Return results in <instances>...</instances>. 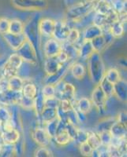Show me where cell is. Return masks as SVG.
<instances>
[{
	"mask_svg": "<svg viewBox=\"0 0 127 157\" xmlns=\"http://www.w3.org/2000/svg\"><path fill=\"white\" fill-rule=\"evenodd\" d=\"M87 142L89 144L90 146L93 149L98 148L101 145V141H100L99 133L96 132V131H90Z\"/></svg>",
	"mask_w": 127,
	"mask_h": 157,
	"instance_id": "obj_39",
	"label": "cell"
},
{
	"mask_svg": "<svg viewBox=\"0 0 127 157\" xmlns=\"http://www.w3.org/2000/svg\"><path fill=\"white\" fill-rule=\"evenodd\" d=\"M45 108V98L43 97V94L41 93V90H39L37 95L34 98V108L33 110L35 111L37 116L40 114L43 109Z\"/></svg>",
	"mask_w": 127,
	"mask_h": 157,
	"instance_id": "obj_31",
	"label": "cell"
},
{
	"mask_svg": "<svg viewBox=\"0 0 127 157\" xmlns=\"http://www.w3.org/2000/svg\"><path fill=\"white\" fill-rule=\"evenodd\" d=\"M24 29H25V25L22 21L18 19L10 20L9 32L14 34H22L24 33Z\"/></svg>",
	"mask_w": 127,
	"mask_h": 157,
	"instance_id": "obj_33",
	"label": "cell"
},
{
	"mask_svg": "<svg viewBox=\"0 0 127 157\" xmlns=\"http://www.w3.org/2000/svg\"><path fill=\"white\" fill-rule=\"evenodd\" d=\"M94 52L95 51H94L91 41L84 40L79 47V57H81L84 61H87Z\"/></svg>",
	"mask_w": 127,
	"mask_h": 157,
	"instance_id": "obj_20",
	"label": "cell"
},
{
	"mask_svg": "<svg viewBox=\"0 0 127 157\" xmlns=\"http://www.w3.org/2000/svg\"><path fill=\"white\" fill-rule=\"evenodd\" d=\"M62 66L63 64L58 61L56 57H46V60L43 64V69L47 75H51L56 73Z\"/></svg>",
	"mask_w": 127,
	"mask_h": 157,
	"instance_id": "obj_16",
	"label": "cell"
},
{
	"mask_svg": "<svg viewBox=\"0 0 127 157\" xmlns=\"http://www.w3.org/2000/svg\"><path fill=\"white\" fill-rule=\"evenodd\" d=\"M3 40L7 43V45L12 50H17L21 47L22 44L26 40L25 34H14L11 32H6L5 34L2 35Z\"/></svg>",
	"mask_w": 127,
	"mask_h": 157,
	"instance_id": "obj_11",
	"label": "cell"
},
{
	"mask_svg": "<svg viewBox=\"0 0 127 157\" xmlns=\"http://www.w3.org/2000/svg\"><path fill=\"white\" fill-rule=\"evenodd\" d=\"M62 49L67 54L70 61H73L79 57V47H77V44H71L66 41L62 43Z\"/></svg>",
	"mask_w": 127,
	"mask_h": 157,
	"instance_id": "obj_24",
	"label": "cell"
},
{
	"mask_svg": "<svg viewBox=\"0 0 127 157\" xmlns=\"http://www.w3.org/2000/svg\"><path fill=\"white\" fill-rule=\"evenodd\" d=\"M115 38L110 33L109 31L103 32L101 35L94 38L91 40V43L94 49V51L97 53H101L107 49L112 43Z\"/></svg>",
	"mask_w": 127,
	"mask_h": 157,
	"instance_id": "obj_7",
	"label": "cell"
},
{
	"mask_svg": "<svg viewBox=\"0 0 127 157\" xmlns=\"http://www.w3.org/2000/svg\"><path fill=\"white\" fill-rule=\"evenodd\" d=\"M81 39V33L78 29L75 27H72L68 35V37L66 39V42L71 43V44H77Z\"/></svg>",
	"mask_w": 127,
	"mask_h": 157,
	"instance_id": "obj_40",
	"label": "cell"
},
{
	"mask_svg": "<svg viewBox=\"0 0 127 157\" xmlns=\"http://www.w3.org/2000/svg\"><path fill=\"white\" fill-rule=\"evenodd\" d=\"M22 97V91H14L9 89L0 93V103L5 106L17 105L19 104Z\"/></svg>",
	"mask_w": 127,
	"mask_h": 157,
	"instance_id": "obj_9",
	"label": "cell"
},
{
	"mask_svg": "<svg viewBox=\"0 0 127 157\" xmlns=\"http://www.w3.org/2000/svg\"><path fill=\"white\" fill-rule=\"evenodd\" d=\"M66 130L67 131V133L69 134L70 137H71L72 141H74L75 139L76 135H77V132L78 128L77 127V126L74 125L73 123H70V122H67L66 123Z\"/></svg>",
	"mask_w": 127,
	"mask_h": 157,
	"instance_id": "obj_48",
	"label": "cell"
},
{
	"mask_svg": "<svg viewBox=\"0 0 127 157\" xmlns=\"http://www.w3.org/2000/svg\"><path fill=\"white\" fill-rule=\"evenodd\" d=\"M70 29L71 26L69 25L68 22H65L63 21H55V27L52 37L60 43H64L67 39Z\"/></svg>",
	"mask_w": 127,
	"mask_h": 157,
	"instance_id": "obj_10",
	"label": "cell"
},
{
	"mask_svg": "<svg viewBox=\"0 0 127 157\" xmlns=\"http://www.w3.org/2000/svg\"><path fill=\"white\" fill-rule=\"evenodd\" d=\"M14 154H16L14 145L2 143L0 148V156H12Z\"/></svg>",
	"mask_w": 127,
	"mask_h": 157,
	"instance_id": "obj_37",
	"label": "cell"
},
{
	"mask_svg": "<svg viewBox=\"0 0 127 157\" xmlns=\"http://www.w3.org/2000/svg\"><path fill=\"white\" fill-rule=\"evenodd\" d=\"M62 50V43L53 37L49 38L43 46V54L46 57H56Z\"/></svg>",
	"mask_w": 127,
	"mask_h": 157,
	"instance_id": "obj_12",
	"label": "cell"
},
{
	"mask_svg": "<svg viewBox=\"0 0 127 157\" xmlns=\"http://www.w3.org/2000/svg\"><path fill=\"white\" fill-rule=\"evenodd\" d=\"M18 73H19V70L13 66V65H11L7 61L2 64V76L4 77V78L9 79L11 77L18 75Z\"/></svg>",
	"mask_w": 127,
	"mask_h": 157,
	"instance_id": "obj_30",
	"label": "cell"
},
{
	"mask_svg": "<svg viewBox=\"0 0 127 157\" xmlns=\"http://www.w3.org/2000/svg\"><path fill=\"white\" fill-rule=\"evenodd\" d=\"M113 10L118 13V14L126 13V4L123 0H113L111 2Z\"/></svg>",
	"mask_w": 127,
	"mask_h": 157,
	"instance_id": "obj_41",
	"label": "cell"
},
{
	"mask_svg": "<svg viewBox=\"0 0 127 157\" xmlns=\"http://www.w3.org/2000/svg\"><path fill=\"white\" fill-rule=\"evenodd\" d=\"M88 61V72L92 83L95 85L100 83L105 75L106 68L100 53L94 52L89 57Z\"/></svg>",
	"mask_w": 127,
	"mask_h": 157,
	"instance_id": "obj_2",
	"label": "cell"
},
{
	"mask_svg": "<svg viewBox=\"0 0 127 157\" xmlns=\"http://www.w3.org/2000/svg\"><path fill=\"white\" fill-rule=\"evenodd\" d=\"M99 135L101 141V145L108 146L111 145V141H112V135H111L110 130H104L99 133Z\"/></svg>",
	"mask_w": 127,
	"mask_h": 157,
	"instance_id": "obj_45",
	"label": "cell"
},
{
	"mask_svg": "<svg viewBox=\"0 0 127 157\" xmlns=\"http://www.w3.org/2000/svg\"><path fill=\"white\" fill-rule=\"evenodd\" d=\"M59 124V118H56L55 120H52V121L49 122V123L45 124V127H44L45 130H46L47 133L48 134V135L50 136L51 138H53V137L55 136V134H57Z\"/></svg>",
	"mask_w": 127,
	"mask_h": 157,
	"instance_id": "obj_35",
	"label": "cell"
},
{
	"mask_svg": "<svg viewBox=\"0 0 127 157\" xmlns=\"http://www.w3.org/2000/svg\"><path fill=\"white\" fill-rule=\"evenodd\" d=\"M92 103L88 98H81L74 105L75 109L85 114H88L92 109Z\"/></svg>",
	"mask_w": 127,
	"mask_h": 157,
	"instance_id": "obj_26",
	"label": "cell"
},
{
	"mask_svg": "<svg viewBox=\"0 0 127 157\" xmlns=\"http://www.w3.org/2000/svg\"><path fill=\"white\" fill-rule=\"evenodd\" d=\"M10 21V20L8 18L3 17H0V34L3 35L9 32Z\"/></svg>",
	"mask_w": 127,
	"mask_h": 157,
	"instance_id": "obj_49",
	"label": "cell"
},
{
	"mask_svg": "<svg viewBox=\"0 0 127 157\" xmlns=\"http://www.w3.org/2000/svg\"><path fill=\"white\" fill-rule=\"evenodd\" d=\"M11 112L5 105H0V126L3 125L11 120Z\"/></svg>",
	"mask_w": 127,
	"mask_h": 157,
	"instance_id": "obj_38",
	"label": "cell"
},
{
	"mask_svg": "<svg viewBox=\"0 0 127 157\" xmlns=\"http://www.w3.org/2000/svg\"><path fill=\"white\" fill-rule=\"evenodd\" d=\"M15 8L25 11H40L47 9V0H11Z\"/></svg>",
	"mask_w": 127,
	"mask_h": 157,
	"instance_id": "obj_4",
	"label": "cell"
},
{
	"mask_svg": "<svg viewBox=\"0 0 127 157\" xmlns=\"http://www.w3.org/2000/svg\"><path fill=\"white\" fill-rule=\"evenodd\" d=\"M70 71L73 77L76 79H82L87 73V69L82 64L78 62H73L70 66Z\"/></svg>",
	"mask_w": 127,
	"mask_h": 157,
	"instance_id": "obj_23",
	"label": "cell"
},
{
	"mask_svg": "<svg viewBox=\"0 0 127 157\" xmlns=\"http://www.w3.org/2000/svg\"><path fill=\"white\" fill-rule=\"evenodd\" d=\"M18 105L20 106H22L25 110H33V108H34V99H30V98L22 96Z\"/></svg>",
	"mask_w": 127,
	"mask_h": 157,
	"instance_id": "obj_46",
	"label": "cell"
},
{
	"mask_svg": "<svg viewBox=\"0 0 127 157\" xmlns=\"http://www.w3.org/2000/svg\"><path fill=\"white\" fill-rule=\"evenodd\" d=\"M32 138L40 147H48L51 141V137L47 133L44 127H36L32 132Z\"/></svg>",
	"mask_w": 127,
	"mask_h": 157,
	"instance_id": "obj_14",
	"label": "cell"
},
{
	"mask_svg": "<svg viewBox=\"0 0 127 157\" xmlns=\"http://www.w3.org/2000/svg\"><path fill=\"white\" fill-rule=\"evenodd\" d=\"M8 83H9V89L14 91H22L25 82L24 78L17 75L9 78Z\"/></svg>",
	"mask_w": 127,
	"mask_h": 157,
	"instance_id": "obj_29",
	"label": "cell"
},
{
	"mask_svg": "<svg viewBox=\"0 0 127 157\" xmlns=\"http://www.w3.org/2000/svg\"><path fill=\"white\" fill-rule=\"evenodd\" d=\"M7 61L13 65L14 67H15L16 68H18V70H20V68L22 66L23 64V60L17 53H14V54H12L10 55L9 58L7 59Z\"/></svg>",
	"mask_w": 127,
	"mask_h": 157,
	"instance_id": "obj_43",
	"label": "cell"
},
{
	"mask_svg": "<svg viewBox=\"0 0 127 157\" xmlns=\"http://www.w3.org/2000/svg\"><path fill=\"white\" fill-rule=\"evenodd\" d=\"M94 11L100 14L108 15L111 11H113L111 2H110L108 0H97L95 4Z\"/></svg>",
	"mask_w": 127,
	"mask_h": 157,
	"instance_id": "obj_22",
	"label": "cell"
},
{
	"mask_svg": "<svg viewBox=\"0 0 127 157\" xmlns=\"http://www.w3.org/2000/svg\"><path fill=\"white\" fill-rule=\"evenodd\" d=\"M56 58H57L58 61L61 63L62 64H65V63H66L67 61H70V59H69V57L68 55H67V54H66V52L63 51V50H62V51L60 52L57 56H56Z\"/></svg>",
	"mask_w": 127,
	"mask_h": 157,
	"instance_id": "obj_54",
	"label": "cell"
},
{
	"mask_svg": "<svg viewBox=\"0 0 127 157\" xmlns=\"http://www.w3.org/2000/svg\"><path fill=\"white\" fill-rule=\"evenodd\" d=\"M35 156L36 157H50L53 156L52 152L50 149L47 148V147H40L35 152Z\"/></svg>",
	"mask_w": 127,
	"mask_h": 157,
	"instance_id": "obj_50",
	"label": "cell"
},
{
	"mask_svg": "<svg viewBox=\"0 0 127 157\" xmlns=\"http://www.w3.org/2000/svg\"><path fill=\"white\" fill-rule=\"evenodd\" d=\"M110 132L113 137L116 138H126V123L116 120L113 123L110 129Z\"/></svg>",
	"mask_w": 127,
	"mask_h": 157,
	"instance_id": "obj_18",
	"label": "cell"
},
{
	"mask_svg": "<svg viewBox=\"0 0 127 157\" xmlns=\"http://www.w3.org/2000/svg\"><path fill=\"white\" fill-rule=\"evenodd\" d=\"M107 79H108L109 82H111V83L115 84L118 81H119L121 79V75H120L119 71L118 70H117L115 68H109L108 70H107L105 72V75H104Z\"/></svg>",
	"mask_w": 127,
	"mask_h": 157,
	"instance_id": "obj_36",
	"label": "cell"
},
{
	"mask_svg": "<svg viewBox=\"0 0 127 157\" xmlns=\"http://www.w3.org/2000/svg\"><path fill=\"white\" fill-rule=\"evenodd\" d=\"M79 149H80L81 155H85V156H89V155H92L93 148L90 146L88 142H85L79 145Z\"/></svg>",
	"mask_w": 127,
	"mask_h": 157,
	"instance_id": "obj_51",
	"label": "cell"
},
{
	"mask_svg": "<svg viewBox=\"0 0 127 157\" xmlns=\"http://www.w3.org/2000/svg\"><path fill=\"white\" fill-rule=\"evenodd\" d=\"M53 138L56 144L59 146H66V145H69L71 141H73L66 129L57 132V134Z\"/></svg>",
	"mask_w": 127,
	"mask_h": 157,
	"instance_id": "obj_27",
	"label": "cell"
},
{
	"mask_svg": "<svg viewBox=\"0 0 127 157\" xmlns=\"http://www.w3.org/2000/svg\"><path fill=\"white\" fill-rule=\"evenodd\" d=\"M125 22L126 21H122L118 20L110 26L109 32L113 37L120 38L123 36L125 32Z\"/></svg>",
	"mask_w": 127,
	"mask_h": 157,
	"instance_id": "obj_25",
	"label": "cell"
},
{
	"mask_svg": "<svg viewBox=\"0 0 127 157\" xmlns=\"http://www.w3.org/2000/svg\"><path fill=\"white\" fill-rule=\"evenodd\" d=\"M2 142H0V148H1V145H2Z\"/></svg>",
	"mask_w": 127,
	"mask_h": 157,
	"instance_id": "obj_56",
	"label": "cell"
},
{
	"mask_svg": "<svg viewBox=\"0 0 127 157\" xmlns=\"http://www.w3.org/2000/svg\"><path fill=\"white\" fill-rule=\"evenodd\" d=\"M75 109V107H74ZM76 112V116H77V120H78L79 123H85L88 120V117H87V114L82 113L81 111L77 110V109H75Z\"/></svg>",
	"mask_w": 127,
	"mask_h": 157,
	"instance_id": "obj_53",
	"label": "cell"
},
{
	"mask_svg": "<svg viewBox=\"0 0 127 157\" xmlns=\"http://www.w3.org/2000/svg\"><path fill=\"white\" fill-rule=\"evenodd\" d=\"M58 108L64 113H68L74 108V103L69 100H60L59 106Z\"/></svg>",
	"mask_w": 127,
	"mask_h": 157,
	"instance_id": "obj_47",
	"label": "cell"
},
{
	"mask_svg": "<svg viewBox=\"0 0 127 157\" xmlns=\"http://www.w3.org/2000/svg\"><path fill=\"white\" fill-rule=\"evenodd\" d=\"M89 133L90 131H88V130H83V129H78L75 139H74L73 141H76L78 145H81V144H83V143L87 142Z\"/></svg>",
	"mask_w": 127,
	"mask_h": 157,
	"instance_id": "obj_42",
	"label": "cell"
},
{
	"mask_svg": "<svg viewBox=\"0 0 127 157\" xmlns=\"http://www.w3.org/2000/svg\"><path fill=\"white\" fill-rule=\"evenodd\" d=\"M39 21V17L35 16L25 25V29H24V34L26 37V39L34 46L36 50L39 47V36H40L39 27H38Z\"/></svg>",
	"mask_w": 127,
	"mask_h": 157,
	"instance_id": "obj_3",
	"label": "cell"
},
{
	"mask_svg": "<svg viewBox=\"0 0 127 157\" xmlns=\"http://www.w3.org/2000/svg\"><path fill=\"white\" fill-rule=\"evenodd\" d=\"M97 0H84L68 7L66 13V21L78 22L90 13L94 11Z\"/></svg>",
	"mask_w": 127,
	"mask_h": 157,
	"instance_id": "obj_1",
	"label": "cell"
},
{
	"mask_svg": "<svg viewBox=\"0 0 127 157\" xmlns=\"http://www.w3.org/2000/svg\"><path fill=\"white\" fill-rule=\"evenodd\" d=\"M113 95H115L118 100L125 102L127 100V86L126 82L121 78L119 81L114 84Z\"/></svg>",
	"mask_w": 127,
	"mask_h": 157,
	"instance_id": "obj_17",
	"label": "cell"
},
{
	"mask_svg": "<svg viewBox=\"0 0 127 157\" xmlns=\"http://www.w3.org/2000/svg\"><path fill=\"white\" fill-rule=\"evenodd\" d=\"M117 120V117H108L102 120L96 125V132L100 133L104 130H110L113 123Z\"/></svg>",
	"mask_w": 127,
	"mask_h": 157,
	"instance_id": "obj_32",
	"label": "cell"
},
{
	"mask_svg": "<svg viewBox=\"0 0 127 157\" xmlns=\"http://www.w3.org/2000/svg\"><path fill=\"white\" fill-rule=\"evenodd\" d=\"M59 103H60V100H59V98H56V97L45 98V107L57 109L59 106Z\"/></svg>",
	"mask_w": 127,
	"mask_h": 157,
	"instance_id": "obj_52",
	"label": "cell"
},
{
	"mask_svg": "<svg viewBox=\"0 0 127 157\" xmlns=\"http://www.w3.org/2000/svg\"><path fill=\"white\" fill-rule=\"evenodd\" d=\"M41 93L45 98L55 97V86L53 84H45L42 88Z\"/></svg>",
	"mask_w": 127,
	"mask_h": 157,
	"instance_id": "obj_44",
	"label": "cell"
},
{
	"mask_svg": "<svg viewBox=\"0 0 127 157\" xmlns=\"http://www.w3.org/2000/svg\"><path fill=\"white\" fill-rule=\"evenodd\" d=\"M81 1H84V0H65V2H66V5L70 7L71 6L74 5V4L77 3V2H80Z\"/></svg>",
	"mask_w": 127,
	"mask_h": 157,
	"instance_id": "obj_55",
	"label": "cell"
},
{
	"mask_svg": "<svg viewBox=\"0 0 127 157\" xmlns=\"http://www.w3.org/2000/svg\"><path fill=\"white\" fill-rule=\"evenodd\" d=\"M38 27H39V34L41 36L51 38L55 27V21L51 18H43L39 20Z\"/></svg>",
	"mask_w": 127,
	"mask_h": 157,
	"instance_id": "obj_15",
	"label": "cell"
},
{
	"mask_svg": "<svg viewBox=\"0 0 127 157\" xmlns=\"http://www.w3.org/2000/svg\"><path fill=\"white\" fill-rule=\"evenodd\" d=\"M40 120L43 124L49 123V122L52 121V120H55L56 118H58V112L57 109L55 108H50V107H45L43 109L40 114L39 115Z\"/></svg>",
	"mask_w": 127,
	"mask_h": 157,
	"instance_id": "obj_19",
	"label": "cell"
},
{
	"mask_svg": "<svg viewBox=\"0 0 127 157\" xmlns=\"http://www.w3.org/2000/svg\"><path fill=\"white\" fill-rule=\"evenodd\" d=\"M99 85L100 86V87L102 88L103 91L105 93V94L107 95L108 98H112L113 90H114V84L111 83L105 77H104L102 78V80L100 82Z\"/></svg>",
	"mask_w": 127,
	"mask_h": 157,
	"instance_id": "obj_34",
	"label": "cell"
},
{
	"mask_svg": "<svg viewBox=\"0 0 127 157\" xmlns=\"http://www.w3.org/2000/svg\"><path fill=\"white\" fill-rule=\"evenodd\" d=\"M0 105H2V104H1V103H0Z\"/></svg>",
	"mask_w": 127,
	"mask_h": 157,
	"instance_id": "obj_57",
	"label": "cell"
},
{
	"mask_svg": "<svg viewBox=\"0 0 127 157\" xmlns=\"http://www.w3.org/2000/svg\"><path fill=\"white\" fill-rule=\"evenodd\" d=\"M55 86L56 98L59 100H69L73 102L75 99L76 88L73 84L62 80Z\"/></svg>",
	"mask_w": 127,
	"mask_h": 157,
	"instance_id": "obj_6",
	"label": "cell"
},
{
	"mask_svg": "<svg viewBox=\"0 0 127 157\" xmlns=\"http://www.w3.org/2000/svg\"><path fill=\"white\" fill-rule=\"evenodd\" d=\"M108 100V98L103 91L102 88L100 87L99 84L96 85L91 95V101L92 105L95 106L99 111H103L107 106Z\"/></svg>",
	"mask_w": 127,
	"mask_h": 157,
	"instance_id": "obj_8",
	"label": "cell"
},
{
	"mask_svg": "<svg viewBox=\"0 0 127 157\" xmlns=\"http://www.w3.org/2000/svg\"><path fill=\"white\" fill-rule=\"evenodd\" d=\"M69 61H67L66 63L63 64V66L61 67V68H60L56 73L51 75H47L46 78H45L44 79L45 84H53V85H56L58 82L63 80V78H64L65 75H66V73L68 72V71L70 68V66H71V64L73 63L69 62Z\"/></svg>",
	"mask_w": 127,
	"mask_h": 157,
	"instance_id": "obj_13",
	"label": "cell"
},
{
	"mask_svg": "<svg viewBox=\"0 0 127 157\" xmlns=\"http://www.w3.org/2000/svg\"><path fill=\"white\" fill-rule=\"evenodd\" d=\"M17 54L22 57L23 61L32 65H36L38 63L37 52L34 46L27 39L21 46L18 50H16Z\"/></svg>",
	"mask_w": 127,
	"mask_h": 157,
	"instance_id": "obj_5",
	"label": "cell"
},
{
	"mask_svg": "<svg viewBox=\"0 0 127 157\" xmlns=\"http://www.w3.org/2000/svg\"><path fill=\"white\" fill-rule=\"evenodd\" d=\"M102 33L103 30L101 29V28L92 24L89 26H87L84 29V33H83V40H89V41H91L92 39L97 37Z\"/></svg>",
	"mask_w": 127,
	"mask_h": 157,
	"instance_id": "obj_21",
	"label": "cell"
},
{
	"mask_svg": "<svg viewBox=\"0 0 127 157\" xmlns=\"http://www.w3.org/2000/svg\"><path fill=\"white\" fill-rule=\"evenodd\" d=\"M38 91H39V90H38L36 84L32 83V82H27L24 85L22 90V96L25 97V98L34 99L37 95Z\"/></svg>",
	"mask_w": 127,
	"mask_h": 157,
	"instance_id": "obj_28",
	"label": "cell"
}]
</instances>
